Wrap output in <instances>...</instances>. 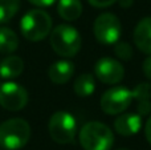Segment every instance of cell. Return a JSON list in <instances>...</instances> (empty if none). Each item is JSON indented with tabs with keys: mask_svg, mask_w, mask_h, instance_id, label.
<instances>
[{
	"mask_svg": "<svg viewBox=\"0 0 151 150\" xmlns=\"http://www.w3.org/2000/svg\"><path fill=\"white\" fill-rule=\"evenodd\" d=\"M31 126L23 118H11L0 125V148L4 150H19L28 144Z\"/></svg>",
	"mask_w": 151,
	"mask_h": 150,
	"instance_id": "cell-1",
	"label": "cell"
},
{
	"mask_svg": "<svg viewBox=\"0 0 151 150\" xmlns=\"http://www.w3.org/2000/svg\"><path fill=\"white\" fill-rule=\"evenodd\" d=\"M80 144L85 150H110L114 144V134L107 125L90 121L80 130Z\"/></svg>",
	"mask_w": 151,
	"mask_h": 150,
	"instance_id": "cell-2",
	"label": "cell"
},
{
	"mask_svg": "<svg viewBox=\"0 0 151 150\" xmlns=\"http://www.w3.org/2000/svg\"><path fill=\"white\" fill-rule=\"evenodd\" d=\"M80 32L69 24H60L50 33V47L63 57H73L81 49Z\"/></svg>",
	"mask_w": 151,
	"mask_h": 150,
	"instance_id": "cell-3",
	"label": "cell"
},
{
	"mask_svg": "<svg viewBox=\"0 0 151 150\" xmlns=\"http://www.w3.org/2000/svg\"><path fill=\"white\" fill-rule=\"evenodd\" d=\"M52 17L42 9H31L21 17L20 31L29 41H41L50 33Z\"/></svg>",
	"mask_w": 151,
	"mask_h": 150,
	"instance_id": "cell-4",
	"label": "cell"
},
{
	"mask_svg": "<svg viewBox=\"0 0 151 150\" xmlns=\"http://www.w3.org/2000/svg\"><path fill=\"white\" fill-rule=\"evenodd\" d=\"M49 134L52 140L61 145L72 144L77 132V121L69 112H56L49 120Z\"/></svg>",
	"mask_w": 151,
	"mask_h": 150,
	"instance_id": "cell-5",
	"label": "cell"
},
{
	"mask_svg": "<svg viewBox=\"0 0 151 150\" xmlns=\"http://www.w3.org/2000/svg\"><path fill=\"white\" fill-rule=\"evenodd\" d=\"M93 32L101 44H117L121 36V21L113 13H101L94 21Z\"/></svg>",
	"mask_w": 151,
	"mask_h": 150,
	"instance_id": "cell-6",
	"label": "cell"
},
{
	"mask_svg": "<svg viewBox=\"0 0 151 150\" xmlns=\"http://www.w3.org/2000/svg\"><path fill=\"white\" fill-rule=\"evenodd\" d=\"M134 100L133 90H129L123 87H114L107 89L101 97V109L106 114H119L130 106Z\"/></svg>",
	"mask_w": 151,
	"mask_h": 150,
	"instance_id": "cell-7",
	"label": "cell"
},
{
	"mask_svg": "<svg viewBox=\"0 0 151 150\" xmlns=\"http://www.w3.org/2000/svg\"><path fill=\"white\" fill-rule=\"evenodd\" d=\"M28 104V92L20 84L7 81L0 85V105L5 110L17 112Z\"/></svg>",
	"mask_w": 151,
	"mask_h": 150,
	"instance_id": "cell-8",
	"label": "cell"
},
{
	"mask_svg": "<svg viewBox=\"0 0 151 150\" xmlns=\"http://www.w3.org/2000/svg\"><path fill=\"white\" fill-rule=\"evenodd\" d=\"M97 79L104 84L114 85L122 81L125 76V68L118 60L111 57H102L96 63L94 66Z\"/></svg>",
	"mask_w": 151,
	"mask_h": 150,
	"instance_id": "cell-9",
	"label": "cell"
},
{
	"mask_svg": "<svg viewBox=\"0 0 151 150\" xmlns=\"http://www.w3.org/2000/svg\"><path fill=\"white\" fill-rule=\"evenodd\" d=\"M141 126H142L141 114H137V113L121 114L114 121L115 132L121 136H125V137L137 134L141 130Z\"/></svg>",
	"mask_w": 151,
	"mask_h": 150,
	"instance_id": "cell-10",
	"label": "cell"
},
{
	"mask_svg": "<svg viewBox=\"0 0 151 150\" xmlns=\"http://www.w3.org/2000/svg\"><path fill=\"white\" fill-rule=\"evenodd\" d=\"M134 43L141 52L151 55V16L145 17L134 29Z\"/></svg>",
	"mask_w": 151,
	"mask_h": 150,
	"instance_id": "cell-11",
	"label": "cell"
},
{
	"mask_svg": "<svg viewBox=\"0 0 151 150\" xmlns=\"http://www.w3.org/2000/svg\"><path fill=\"white\" fill-rule=\"evenodd\" d=\"M73 73H74V64L69 60L56 61L49 66V71H48L50 81L57 85L68 82L72 79Z\"/></svg>",
	"mask_w": 151,
	"mask_h": 150,
	"instance_id": "cell-12",
	"label": "cell"
},
{
	"mask_svg": "<svg viewBox=\"0 0 151 150\" xmlns=\"http://www.w3.org/2000/svg\"><path fill=\"white\" fill-rule=\"evenodd\" d=\"M24 71V61L19 56H7L0 63V77L12 80L19 77Z\"/></svg>",
	"mask_w": 151,
	"mask_h": 150,
	"instance_id": "cell-13",
	"label": "cell"
},
{
	"mask_svg": "<svg viewBox=\"0 0 151 150\" xmlns=\"http://www.w3.org/2000/svg\"><path fill=\"white\" fill-rule=\"evenodd\" d=\"M57 12L61 19L66 21H74L82 13V4L80 0H60Z\"/></svg>",
	"mask_w": 151,
	"mask_h": 150,
	"instance_id": "cell-14",
	"label": "cell"
},
{
	"mask_svg": "<svg viewBox=\"0 0 151 150\" xmlns=\"http://www.w3.org/2000/svg\"><path fill=\"white\" fill-rule=\"evenodd\" d=\"M74 93L78 97H89L94 93L96 89V81H94V77L90 73H82L76 79L74 85H73Z\"/></svg>",
	"mask_w": 151,
	"mask_h": 150,
	"instance_id": "cell-15",
	"label": "cell"
},
{
	"mask_svg": "<svg viewBox=\"0 0 151 150\" xmlns=\"http://www.w3.org/2000/svg\"><path fill=\"white\" fill-rule=\"evenodd\" d=\"M19 47V37L12 29L0 28V52L4 55L13 53Z\"/></svg>",
	"mask_w": 151,
	"mask_h": 150,
	"instance_id": "cell-16",
	"label": "cell"
},
{
	"mask_svg": "<svg viewBox=\"0 0 151 150\" xmlns=\"http://www.w3.org/2000/svg\"><path fill=\"white\" fill-rule=\"evenodd\" d=\"M20 0H0V24L8 23L17 13Z\"/></svg>",
	"mask_w": 151,
	"mask_h": 150,
	"instance_id": "cell-17",
	"label": "cell"
},
{
	"mask_svg": "<svg viewBox=\"0 0 151 150\" xmlns=\"http://www.w3.org/2000/svg\"><path fill=\"white\" fill-rule=\"evenodd\" d=\"M133 97L137 101L151 100V84L149 82H141L133 89Z\"/></svg>",
	"mask_w": 151,
	"mask_h": 150,
	"instance_id": "cell-18",
	"label": "cell"
},
{
	"mask_svg": "<svg viewBox=\"0 0 151 150\" xmlns=\"http://www.w3.org/2000/svg\"><path fill=\"white\" fill-rule=\"evenodd\" d=\"M114 52H115V55L119 58H122V60H130V58L133 57V48H131L130 44H127V43H125V41L115 44Z\"/></svg>",
	"mask_w": 151,
	"mask_h": 150,
	"instance_id": "cell-19",
	"label": "cell"
},
{
	"mask_svg": "<svg viewBox=\"0 0 151 150\" xmlns=\"http://www.w3.org/2000/svg\"><path fill=\"white\" fill-rule=\"evenodd\" d=\"M138 113L141 116H147L151 112V102L150 100H145V101H138V108H137Z\"/></svg>",
	"mask_w": 151,
	"mask_h": 150,
	"instance_id": "cell-20",
	"label": "cell"
},
{
	"mask_svg": "<svg viewBox=\"0 0 151 150\" xmlns=\"http://www.w3.org/2000/svg\"><path fill=\"white\" fill-rule=\"evenodd\" d=\"M89 4L93 5V7H97V8H106V7H110L113 5L115 1L118 0H88Z\"/></svg>",
	"mask_w": 151,
	"mask_h": 150,
	"instance_id": "cell-21",
	"label": "cell"
},
{
	"mask_svg": "<svg viewBox=\"0 0 151 150\" xmlns=\"http://www.w3.org/2000/svg\"><path fill=\"white\" fill-rule=\"evenodd\" d=\"M142 68H143L145 76H146L149 80H151V55L149 56V57H146V60L143 61V65H142Z\"/></svg>",
	"mask_w": 151,
	"mask_h": 150,
	"instance_id": "cell-22",
	"label": "cell"
},
{
	"mask_svg": "<svg viewBox=\"0 0 151 150\" xmlns=\"http://www.w3.org/2000/svg\"><path fill=\"white\" fill-rule=\"evenodd\" d=\"M29 3H32V4L37 5V7H49V5H52L53 3L56 1V0H28Z\"/></svg>",
	"mask_w": 151,
	"mask_h": 150,
	"instance_id": "cell-23",
	"label": "cell"
},
{
	"mask_svg": "<svg viewBox=\"0 0 151 150\" xmlns=\"http://www.w3.org/2000/svg\"><path fill=\"white\" fill-rule=\"evenodd\" d=\"M145 136H146L147 142L151 145V117L147 120L146 125H145Z\"/></svg>",
	"mask_w": 151,
	"mask_h": 150,
	"instance_id": "cell-24",
	"label": "cell"
},
{
	"mask_svg": "<svg viewBox=\"0 0 151 150\" xmlns=\"http://www.w3.org/2000/svg\"><path fill=\"white\" fill-rule=\"evenodd\" d=\"M133 1H134V0H118L119 5H121V7H123V8L131 7V5H133Z\"/></svg>",
	"mask_w": 151,
	"mask_h": 150,
	"instance_id": "cell-25",
	"label": "cell"
},
{
	"mask_svg": "<svg viewBox=\"0 0 151 150\" xmlns=\"http://www.w3.org/2000/svg\"><path fill=\"white\" fill-rule=\"evenodd\" d=\"M118 150H129V149H125V148H122V149H118Z\"/></svg>",
	"mask_w": 151,
	"mask_h": 150,
	"instance_id": "cell-26",
	"label": "cell"
}]
</instances>
